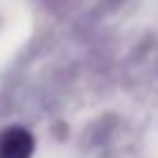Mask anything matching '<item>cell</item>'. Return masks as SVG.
Here are the masks:
<instances>
[{"label":"cell","instance_id":"obj_1","mask_svg":"<svg viewBox=\"0 0 158 158\" xmlns=\"http://www.w3.org/2000/svg\"><path fill=\"white\" fill-rule=\"evenodd\" d=\"M33 153V137L21 128L0 135V158H28Z\"/></svg>","mask_w":158,"mask_h":158}]
</instances>
